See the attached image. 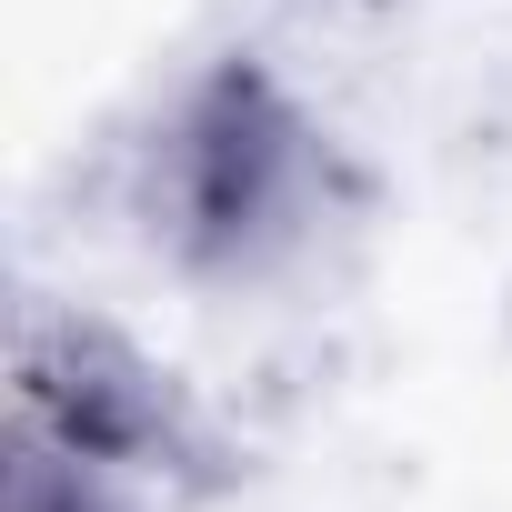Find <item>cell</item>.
Instances as JSON below:
<instances>
[{
	"label": "cell",
	"instance_id": "6da1fadb",
	"mask_svg": "<svg viewBox=\"0 0 512 512\" xmlns=\"http://www.w3.org/2000/svg\"><path fill=\"white\" fill-rule=\"evenodd\" d=\"M352 201L332 121L251 51L181 71L121 161L141 251L191 292H272L332 241Z\"/></svg>",
	"mask_w": 512,
	"mask_h": 512
}]
</instances>
